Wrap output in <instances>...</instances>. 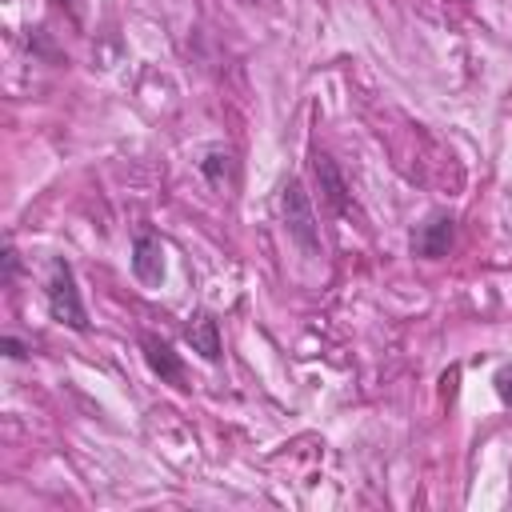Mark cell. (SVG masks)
<instances>
[{
  "instance_id": "6da1fadb",
  "label": "cell",
  "mask_w": 512,
  "mask_h": 512,
  "mask_svg": "<svg viewBox=\"0 0 512 512\" xmlns=\"http://www.w3.org/2000/svg\"><path fill=\"white\" fill-rule=\"evenodd\" d=\"M48 316L72 332H88V312H84V300H80V288H76V272L64 256H56L48 264Z\"/></svg>"
},
{
  "instance_id": "7a4b0ae2",
  "label": "cell",
  "mask_w": 512,
  "mask_h": 512,
  "mask_svg": "<svg viewBox=\"0 0 512 512\" xmlns=\"http://www.w3.org/2000/svg\"><path fill=\"white\" fill-rule=\"evenodd\" d=\"M280 212H284V228L288 236L300 244L304 256H320V224H316V208L304 192V184L292 176L280 192Z\"/></svg>"
},
{
  "instance_id": "3957f363",
  "label": "cell",
  "mask_w": 512,
  "mask_h": 512,
  "mask_svg": "<svg viewBox=\"0 0 512 512\" xmlns=\"http://www.w3.org/2000/svg\"><path fill=\"white\" fill-rule=\"evenodd\" d=\"M312 172H316V180H320L324 204H328L332 212H340V216H352V212H356V200H352V192H348V180H344L340 164H336L328 152H312Z\"/></svg>"
},
{
  "instance_id": "277c9868",
  "label": "cell",
  "mask_w": 512,
  "mask_h": 512,
  "mask_svg": "<svg viewBox=\"0 0 512 512\" xmlns=\"http://www.w3.org/2000/svg\"><path fill=\"white\" fill-rule=\"evenodd\" d=\"M452 236H456L452 212H432V216H428L424 224H416V232H412V256L440 260V256H448Z\"/></svg>"
},
{
  "instance_id": "5b68a950",
  "label": "cell",
  "mask_w": 512,
  "mask_h": 512,
  "mask_svg": "<svg viewBox=\"0 0 512 512\" xmlns=\"http://www.w3.org/2000/svg\"><path fill=\"white\" fill-rule=\"evenodd\" d=\"M132 272L140 284H160L164 280V248H160V236L140 224L136 236H132Z\"/></svg>"
},
{
  "instance_id": "8992f818",
  "label": "cell",
  "mask_w": 512,
  "mask_h": 512,
  "mask_svg": "<svg viewBox=\"0 0 512 512\" xmlns=\"http://www.w3.org/2000/svg\"><path fill=\"white\" fill-rule=\"evenodd\" d=\"M184 340L192 344V352H200L208 364L220 360V324L212 312H196L188 324H184Z\"/></svg>"
},
{
  "instance_id": "52a82bcc",
  "label": "cell",
  "mask_w": 512,
  "mask_h": 512,
  "mask_svg": "<svg viewBox=\"0 0 512 512\" xmlns=\"http://www.w3.org/2000/svg\"><path fill=\"white\" fill-rule=\"evenodd\" d=\"M144 360H148V368H152L160 380H168V384L184 388V364H180V356L172 352V344H168V340L144 336Z\"/></svg>"
},
{
  "instance_id": "ba28073f",
  "label": "cell",
  "mask_w": 512,
  "mask_h": 512,
  "mask_svg": "<svg viewBox=\"0 0 512 512\" xmlns=\"http://www.w3.org/2000/svg\"><path fill=\"white\" fill-rule=\"evenodd\" d=\"M228 160H232V156H228V152H220V148H216V152H208V156H204V160H200V172H204V176H208V180H212V184H220V180H224V176H228Z\"/></svg>"
},
{
  "instance_id": "9c48e42d",
  "label": "cell",
  "mask_w": 512,
  "mask_h": 512,
  "mask_svg": "<svg viewBox=\"0 0 512 512\" xmlns=\"http://www.w3.org/2000/svg\"><path fill=\"white\" fill-rule=\"evenodd\" d=\"M496 396H500L504 404H512V364L496 372Z\"/></svg>"
},
{
  "instance_id": "30bf717a",
  "label": "cell",
  "mask_w": 512,
  "mask_h": 512,
  "mask_svg": "<svg viewBox=\"0 0 512 512\" xmlns=\"http://www.w3.org/2000/svg\"><path fill=\"white\" fill-rule=\"evenodd\" d=\"M16 272H20V256H16V248H12V244H4V284H12V280H16Z\"/></svg>"
},
{
  "instance_id": "8fae6325",
  "label": "cell",
  "mask_w": 512,
  "mask_h": 512,
  "mask_svg": "<svg viewBox=\"0 0 512 512\" xmlns=\"http://www.w3.org/2000/svg\"><path fill=\"white\" fill-rule=\"evenodd\" d=\"M4 356H8V360H24V356H28V348H24L16 336H4Z\"/></svg>"
}]
</instances>
